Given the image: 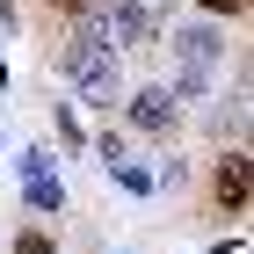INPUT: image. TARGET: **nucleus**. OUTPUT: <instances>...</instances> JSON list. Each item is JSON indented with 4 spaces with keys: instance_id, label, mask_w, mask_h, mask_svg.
Here are the masks:
<instances>
[{
    "instance_id": "1",
    "label": "nucleus",
    "mask_w": 254,
    "mask_h": 254,
    "mask_svg": "<svg viewBox=\"0 0 254 254\" xmlns=\"http://www.w3.org/2000/svg\"><path fill=\"white\" fill-rule=\"evenodd\" d=\"M117 109H124V124H131L138 138H175V131H182V102L167 95V80H153V87L124 95Z\"/></svg>"
},
{
    "instance_id": "2",
    "label": "nucleus",
    "mask_w": 254,
    "mask_h": 254,
    "mask_svg": "<svg viewBox=\"0 0 254 254\" xmlns=\"http://www.w3.org/2000/svg\"><path fill=\"white\" fill-rule=\"evenodd\" d=\"M102 29H109L117 51H153L160 44V15L145 0H109V7H102Z\"/></svg>"
},
{
    "instance_id": "3",
    "label": "nucleus",
    "mask_w": 254,
    "mask_h": 254,
    "mask_svg": "<svg viewBox=\"0 0 254 254\" xmlns=\"http://www.w3.org/2000/svg\"><path fill=\"white\" fill-rule=\"evenodd\" d=\"M167 51H175L182 73H211V65L225 59V29H218V22H189V29L167 37Z\"/></svg>"
},
{
    "instance_id": "4",
    "label": "nucleus",
    "mask_w": 254,
    "mask_h": 254,
    "mask_svg": "<svg viewBox=\"0 0 254 254\" xmlns=\"http://www.w3.org/2000/svg\"><path fill=\"white\" fill-rule=\"evenodd\" d=\"M211 196H218V211H225V218H247V153H240V145L211 167Z\"/></svg>"
},
{
    "instance_id": "5",
    "label": "nucleus",
    "mask_w": 254,
    "mask_h": 254,
    "mask_svg": "<svg viewBox=\"0 0 254 254\" xmlns=\"http://www.w3.org/2000/svg\"><path fill=\"white\" fill-rule=\"evenodd\" d=\"M22 203H29L37 218H59V211H65V189H59V175H51V167L22 175Z\"/></svg>"
},
{
    "instance_id": "6",
    "label": "nucleus",
    "mask_w": 254,
    "mask_h": 254,
    "mask_svg": "<svg viewBox=\"0 0 254 254\" xmlns=\"http://www.w3.org/2000/svg\"><path fill=\"white\" fill-rule=\"evenodd\" d=\"M211 131H218V138H233V145H240V131H247V87H233V95H225V102L211 109Z\"/></svg>"
},
{
    "instance_id": "7",
    "label": "nucleus",
    "mask_w": 254,
    "mask_h": 254,
    "mask_svg": "<svg viewBox=\"0 0 254 254\" xmlns=\"http://www.w3.org/2000/svg\"><path fill=\"white\" fill-rule=\"evenodd\" d=\"M109 175H117V182H124V189H131V196H153V189H160V182L145 175V167H131V160H117Z\"/></svg>"
},
{
    "instance_id": "8",
    "label": "nucleus",
    "mask_w": 254,
    "mask_h": 254,
    "mask_svg": "<svg viewBox=\"0 0 254 254\" xmlns=\"http://www.w3.org/2000/svg\"><path fill=\"white\" fill-rule=\"evenodd\" d=\"M15 254H59V247H51V233H44V225H29V233L15 240Z\"/></svg>"
},
{
    "instance_id": "9",
    "label": "nucleus",
    "mask_w": 254,
    "mask_h": 254,
    "mask_svg": "<svg viewBox=\"0 0 254 254\" xmlns=\"http://www.w3.org/2000/svg\"><path fill=\"white\" fill-rule=\"evenodd\" d=\"M95 160H102V167H117V160H124V138L102 131V138H95Z\"/></svg>"
},
{
    "instance_id": "10",
    "label": "nucleus",
    "mask_w": 254,
    "mask_h": 254,
    "mask_svg": "<svg viewBox=\"0 0 254 254\" xmlns=\"http://www.w3.org/2000/svg\"><path fill=\"white\" fill-rule=\"evenodd\" d=\"M203 15H247V0H196Z\"/></svg>"
},
{
    "instance_id": "11",
    "label": "nucleus",
    "mask_w": 254,
    "mask_h": 254,
    "mask_svg": "<svg viewBox=\"0 0 254 254\" xmlns=\"http://www.w3.org/2000/svg\"><path fill=\"white\" fill-rule=\"evenodd\" d=\"M51 7H65V15H87V7H102V0H51Z\"/></svg>"
}]
</instances>
